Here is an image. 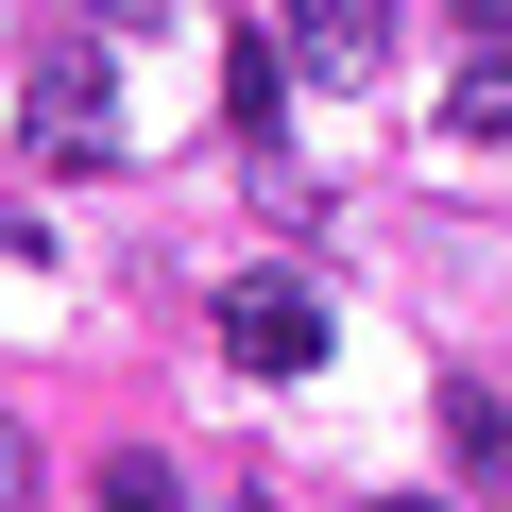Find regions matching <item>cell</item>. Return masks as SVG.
Wrapping results in <instances>:
<instances>
[{
  "label": "cell",
  "instance_id": "obj_10",
  "mask_svg": "<svg viewBox=\"0 0 512 512\" xmlns=\"http://www.w3.org/2000/svg\"><path fill=\"white\" fill-rule=\"evenodd\" d=\"M393 512H444V495H393Z\"/></svg>",
  "mask_w": 512,
  "mask_h": 512
},
{
  "label": "cell",
  "instance_id": "obj_6",
  "mask_svg": "<svg viewBox=\"0 0 512 512\" xmlns=\"http://www.w3.org/2000/svg\"><path fill=\"white\" fill-rule=\"evenodd\" d=\"M86 495H103V512H188V478H171V461H154V444H120V461H103V478H86Z\"/></svg>",
  "mask_w": 512,
  "mask_h": 512
},
{
  "label": "cell",
  "instance_id": "obj_4",
  "mask_svg": "<svg viewBox=\"0 0 512 512\" xmlns=\"http://www.w3.org/2000/svg\"><path fill=\"white\" fill-rule=\"evenodd\" d=\"M291 35H308L325 69H376V52H393V0H291Z\"/></svg>",
  "mask_w": 512,
  "mask_h": 512
},
{
  "label": "cell",
  "instance_id": "obj_7",
  "mask_svg": "<svg viewBox=\"0 0 512 512\" xmlns=\"http://www.w3.org/2000/svg\"><path fill=\"white\" fill-rule=\"evenodd\" d=\"M444 137H512V52H478V86L444 103Z\"/></svg>",
  "mask_w": 512,
  "mask_h": 512
},
{
  "label": "cell",
  "instance_id": "obj_2",
  "mask_svg": "<svg viewBox=\"0 0 512 512\" xmlns=\"http://www.w3.org/2000/svg\"><path fill=\"white\" fill-rule=\"evenodd\" d=\"M18 120H35V171H103V154H120V86H103V52H52Z\"/></svg>",
  "mask_w": 512,
  "mask_h": 512
},
{
  "label": "cell",
  "instance_id": "obj_9",
  "mask_svg": "<svg viewBox=\"0 0 512 512\" xmlns=\"http://www.w3.org/2000/svg\"><path fill=\"white\" fill-rule=\"evenodd\" d=\"M461 35H478V52H512V0H461Z\"/></svg>",
  "mask_w": 512,
  "mask_h": 512
},
{
  "label": "cell",
  "instance_id": "obj_1",
  "mask_svg": "<svg viewBox=\"0 0 512 512\" xmlns=\"http://www.w3.org/2000/svg\"><path fill=\"white\" fill-rule=\"evenodd\" d=\"M222 359L239 376H325V291L308 274H239L222 291Z\"/></svg>",
  "mask_w": 512,
  "mask_h": 512
},
{
  "label": "cell",
  "instance_id": "obj_8",
  "mask_svg": "<svg viewBox=\"0 0 512 512\" xmlns=\"http://www.w3.org/2000/svg\"><path fill=\"white\" fill-rule=\"evenodd\" d=\"M18 495H35V427L0 410V512H18Z\"/></svg>",
  "mask_w": 512,
  "mask_h": 512
},
{
  "label": "cell",
  "instance_id": "obj_5",
  "mask_svg": "<svg viewBox=\"0 0 512 512\" xmlns=\"http://www.w3.org/2000/svg\"><path fill=\"white\" fill-rule=\"evenodd\" d=\"M274 103H291V52H274V35H239V52H222V120H239V137H274Z\"/></svg>",
  "mask_w": 512,
  "mask_h": 512
},
{
  "label": "cell",
  "instance_id": "obj_3",
  "mask_svg": "<svg viewBox=\"0 0 512 512\" xmlns=\"http://www.w3.org/2000/svg\"><path fill=\"white\" fill-rule=\"evenodd\" d=\"M444 461H461L478 495H512V410H495L478 376H444Z\"/></svg>",
  "mask_w": 512,
  "mask_h": 512
}]
</instances>
